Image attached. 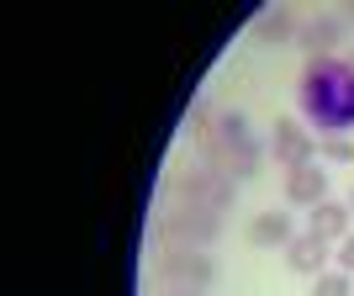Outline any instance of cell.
<instances>
[{
	"mask_svg": "<svg viewBox=\"0 0 354 296\" xmlns=\"http://www.w3.org/2000/svg\"><path fill=\"white\" fill-rule=\"evenodd\" d=\"M301 122L323 138L354 133V64L349 59H307L296 74Z\"/></svg>",
	"mask_w": 354,
	"mask_h": 296,
	"instance_id": "cell-1",
	"label": "cell"
},
{
	"mask_svg": "<svg viewBox=\"0 0 354 296\" xmlns=\"http://www.w3.org/2000/svg\"><path fill=\"white\" fill-rule=\"evenodd\" d=\"M265 154L270 148L249 133V117H243V111H222L217 127H212V138L201 143L207 169H217V175H227V180H254L259 164H265Z\"/></svg>",
	"mask_w": 354,
	"mask_h": 296,
	"instance_id": "cell-2",
	"label": "cell"
},
{
	"mask_svg": "<svg viewBox=\"0 0 354 296\" xmlns=\"http://www.w3.org/2000/svg\"><path fill=\"white\" fill-rule=\"evenodd\" d=\"M217 233H222V217L217 212H201V207H169L159 222H153L159 254H169V249H212Z\"/></svg>",
	"mask_w": 354,
	"mask_h": 296,
	"instance_id": "cell-3",
	"label": "cell"
},
{
	"mask_svg": "<svg viewBox=\"0 0 354 296\" xmlns=\"http://www.w3.org/2000/svg\"><path fill=\"white\" fill-rule=\"evenodd\" d=\"M175 207H201V212H233L238 201V180L217 175V169H207V164H196V169H180L175 175Z\"/></svg>",
	"mask_w": 354,
	"mask_h": 296,
	"instance_id": "cell-4",
	"label": "cell"
},
{
	"mask_svg": "<svg viewBox=\"0 0 354 296\" xmlns=\"http://www.w3.org/2000/svg\"><path fill=\"white\" fill-rule=\"evenodd\" d=\"M153 281L159 291H207L217 281V265L207 249H169L153 259Z\"/></svg>",
	"mask_w": 354,
	"mask_h": 296,
	"instance_id": "cell-5",
	"label": "cell"
},
{
	"mask_svg": "<svg viewBox=\"0 0 354 296\" xmlns=\"http://www.w3.org/2000/svg\"><path fill=\"white\" fill-rule=\"evenodd\" d=\"M270 159L281 164V169L317 164V138L307 133L301 117H275V127H270Z\"/></svg>",
	"mask_w": 354,
	"mask_h": 296,
	"instance_id": "cell-6",
	"label": "cell"
},
{
	"mask_svg": "<svg viewBox=\"0 0 354 296\" xmlns=\"http://www.w3.org/2000/svg\"><path fill=\"white\" fill-rule=\"evenodd\" d=\"M344 32H349V21H344V16H312V21H301L296 43H301V53H307V59H339Z\"/></svg>",
	"mask_w": 354,
	"mask_h": 296,
	"instance_id": "cell-7",
	"label": "cell"
},
{
	"mask_svg": "<svg viewBox=\"0 0 354 296\" xmlns=\"http://www.w3.org/2000/svg\"><path fill=\"white\" fill-rule=\"evenodd\" d=\"M296 32H301V21H296V11L291 6H270V11H259L249 21V37L259 48H281L286 37H296Z\"/></svg>",
	"mask_w": 354,
	"mask_h": 296,
	"instance_id": "cell-8",
	"label": "cell"
},
{
	"mask_svg": "<svg viewBox=\"0 0 354 296\" xmlns=\"http://www.w3.org/2000/svg\"><path fill=\"white\" fill-rule=\"evenodd\" d=\"M286 201L291 207H317V201H328V175L323 164H301V169H286Z\"/></svg>",
	"mask_w": 354,
	"mask_h": 296,
	"instance_id": "cell-9",
	"label": "cell"
},
{
	"mask_svg": "<svg viewBox=\"0 0 354 296\" xmlns=\"http://www.w3.org/2000/svg\"><path fill=\"white\" fill-rule=\"evenodd\" d=\"M286 265H291L296 275L317 281V275L328 270V238H317V233H296L291 243H286Z\"/></svg>",
	"mask_w": 354,
	"mask_h": 296,
	"instance_id": "cell-10",
	"label": "cell"
},
{
	"mask_svg": "<svg viewBox=\"0 0 354 296\" xmlns=\"http://www.w3.org/2000/svg\"><path fill=\"white\" fill-rule=\"evenodd\" d=\"M349 201H333V196H328V201H317V207H312V228L307 233H317V238H328V243H344V238H349Z\"/></svg>",
	"mask_w": 354,
	"mask_h": 296,
	"instance_id": "cell-11",
	"label": "cell"
},
{
	"mask_svg": "<svg viewBox=\"0 0 354 296\" xmlns=\"http://www.w3.org/2000/svg\"><path fill=\"white\" fill-rule=\"evenodd\" d=\"M291 238H296V233H291V217H286V212H275V207L259 212V217L249 222V243H254V249H286Z\"/></svg>",
	"mask_w": 354,
	"mask_h": 296,
	"instance_id": "cell-12",
	"label": "cell"
},
{
	"mask_svg": "<svg viewBox=\"0 0 354 296\" xmlns=\"http://www.w3.org/2000/svg\"><path fill=\"white\" fill-rule=\"evenodd\" d=\"M312 296H354V275H344V270H323V275L312 281Z\"/></svg>",
	"mask_w": 354,
	"mask_h": 296,
	"instance_id": "cell-13",
	"label": "cell"
},
{
	"mask_svg": "<svg viewBox=\"0 0 354 296\" xmlns=\"http://www.w3.org/2000/svg\"><path fill=\"white\" fill-rule=\"evenodd\" d=\"M212 127H217L212 106H207V101H196V106H191V117H185V133H191L196 143H207V138H212Z\"/></svg>",
	"mask_w": 354,
	"mask_h": 296,
	"instance_id": "cell-14",
	"label": "cell"
},
{
	"mask_svg": "<svg viewBox=\"0 0 354 296\" xmlns=\"http://www.w3.org/2000/svg\"><path fill=\"white\" fill-rule=\"evenodd\" d=\"M317 159L323 164H354V138H323V143H317Z\"/></svg>",
	"mask_w": 354,
	"mask_h": 296,
	"instance_id": "cell-15",
	"label": "cell"
},
{
	"mask_svg": "<svg viewBox=\"0 0 354 296\" xmlns=\"http://www.w3.org/2000/svg\"><path fill=\"white\" fill-rule=\"evenodd\" d=\"M339 270H344V275H354V233L339 243Z\"/></svg>",
	"mask_w": 354,
	"mask_h": 296,
	"instance_id": "cell-16",
	"label": "cell"
},
{
	"mask_svg": "<svg viewBox=\"0 0 354 296\" xmlns=\"http://www.w3.org/2000/svg\"><path fill=\"white\" fill-rule=\"evenodd\" d=\"M159 296H207V291H159Z\"/></svg>",
	"mask_w": 354,
	"mask_h": 296,
	"instance_id": "cell-17",
	"label": "cell"
},
{
	"mask_svg": "<svg viewBox=\"0 0 354 296\" xmlns=\"http://www.w3.org/2000/svg\"><path fill=\"white\" fill-rule=\"evenodd\" d=\"M344 21H349V27H354V6H349V11H344Z\"/></svg>",
	"mask_w": 354,
	"mask_h": 296,
	"instance_id": "cell-18",
	"label": "cell"
},
{
	"mask_svg": "<svg viewBox=\"0 0 354 296\" xmlns=\"http://www.w3.org/2000/svg\"><path fill=\"white\" fill-rule=\"evenodd\" d=\"M349 212H354V191H349Z\"/></svg>",
	"mask_w": 354,
	"mask_h": 296,
	"instance_id": "cell-19",
	"label": "cell"
},
{
	"mask_svg": "<svg viewBox=\"0 0 354 296\" xmlns=\"http://www.w3.org/2000/svg\"><path fill=\"white\" fill-rule=\"evenodd\" d=\"M349 64H354V53H349Z\"/></svg>",
	"mask_w": 354,
	"mask_h": 296,
	"instance_id": "cell-20",
	"label": "cell"
}]
</instances>
